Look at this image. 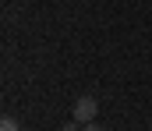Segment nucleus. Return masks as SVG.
I'll use <instances>...</instances> for the list:
<instances>
[{
	"mask_svg": "<svg viewBox=\"0 0 152 131\" xmlns=\"http://www.w3.org/2000/svg\"><path fill=\"white\" fill-rule=\"evenodd\" d=\"M96 110H99L96 99H92V96H81L75 103V121L78 124H92V121H96Z\"/></svg>",
	"mask_w": 152,
	"mask_h": 131,
	"instance_id": "1",
	"label": "nucleus"
},
{
	"mask_svg": "<svg viewBox=\"0 0 152 131\" xmlns=\"http://www.w3.org/2000/svg\"><path fill=\"white\" fill-rule=\"evenodd\" d=\"M0 131H18V121H14V117H4V121H0Z\"/></svg>",
	"mask_w": 152,
	"mask_h": 131,
	"instance_id": "2",
	"label": "nucleus"
},
{
	"mask_svg": "<svg viewBox=\"0 0 152 131\" xmlns=\"http://www.w3.org/2000/svg\"><path fill=\"white\" fill-rule=\"evenodd\" d=\"M81 131H99V128H92V124H85V128H81Z\"/></svg>",
	"mask_w": 152,
	"mask_h": 131,
	"instance_id": "3",
	"label": "nucleus"
}]
</instances>
